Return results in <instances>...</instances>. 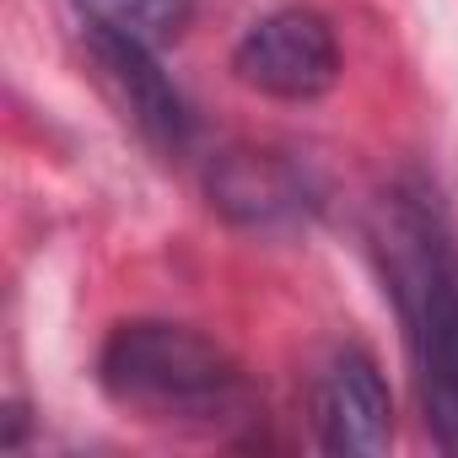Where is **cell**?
Masks as SVG:
<instances>
[{
	"mask_svg": "<svg viewBox=\"0 0 458 458\" xmlns=\"http://www.w3.org/2000/svg\"><path fill=\"white\" fill-rule=\"evenodd\" d=\"M372 249L404 324L426 431L458 458V238L426 178H399L377 199Z\"/></svg>",
	"mask_w": 458,
	"mask_h": 458,
	"instance_id": "cell-1",
	"label": "cell"
},
{
	"mask_svg": "<svg viewBox=\"0 0 458 458\" xmlns=\"http://www.w3.org/2000/svg\"><path fill=\"white\" fill-rule=\"evenodd\" d=\"M103 394L146 426L226 437L259 420V394L249 372L210 335L173 318H124L98 351Z\"/></svg>",
	"mask_w": 458,
	"mask_h": 458,
	"instance_id": "cell-2",
	"label": "cell"
},
{
	"mask_svg": "<svg viewBox=\"0 0 458 458\" xmlns=\"http://www.w3.org/2000/svg\"><path fill=\"white\" fill-rule=\"evenodd\" d=\"M233 76L276 103H313L340 81V44L324 12L313 6H281L259 17L238 49H233Z\"/></svg>",
	"mask_w": 458,
	"mask_h": 458,
	"instance_id": "cell-3",
	"label": "cell"
},
{
	"mask_svg": "<svg viewBox=\"0 0 458 458\" xmlns=\"http://www.w3.org/2000/svg\"><path fill=\"white\" fill-rule=\"evenodd\" d=\"M87 55L98 60V71L108 76V87L119 92L124 114L135 119L140 140L151 151H162L167 162L183 157L194 146V114L183 103V92L173 87V76L157 60V44H146L130 28H114L103 17H87Z\"/></svg>",
	"mask_w": 458,
	"mask_h": 458,
	"instance_id": "cell-4",
	"label": "cell"
},
{
	"mask_svg": "<svg viewBox=\"0 0 458 458\" xmlns=\"http://www.w3.org/2000/svg\"><path fill=\"white\" fill-rule=\"evenodd\" d=\"M313 426L324 453L345 458H377L394 442V399L377 372V361L361 345H340L313 388Z\"/></svg>",
	"mask_w": 458,
	"mask_h": 458,
	"instance_id": "cell-5",
	"label": "cell"
},
{
	"mask_svg": "<svg viewBox=\"0 0 458 458\" xmlns=\"http://www.w3.org/2000/svg\"><path fill=\"white\" fill-rule=\"evenodd\" d=\"M205 194L243 233H286L313 210L302 173L276 151H221L205 173Z\"/></svg>",
	"mask_w": 458,
	"mask_h": 458,
	"instance_id": "cell-6",
	"label": "cell"
},
{
	"mask_svg": "<svg viewBox=\"0 0 458 458\" xmlns=\"http://www.w3.org/2000/svg\"><path fill=\"white\" fill-rule=\"evenodd\" d=\"M81 6H87V17L140 33L146 44H167L189 22V0H81Z\"/></svg>",
	"mask_w": 458,
	"mask_h": 458,
	"instance_id": "cell-7",
	"label": "cell"
}]
</instances>
